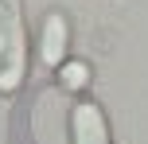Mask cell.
<instances>
[{
	"mask_svg": "<svg viewBox=\"0 0 148 144\" xmlns=\"http://www.w3.org/2000/svg\"><path fill=\"white\" fill-rule=\"evenodd\" d=\"M59 82H62V90H70V93L86 90L90 86V66L86 62H62L59 66Z\"/></svg>",
	"mask_w": 148,
	"mask_h": 144,
	"instance_id": "cell-4",
	"label": "cell"
},
{
	"mask_svg": "<svg viewBox=\"0 0 148 144\" xmlns=\"http://www.w3.org/2000/svg\"><path fill=\"white\" fill-rule=\"evenodd\" d=\"M27 74V31L23 4L0 0V93H16Z\"/></svg>",
	"mask_w": 148,
	"mask_h": 144,
	"instance_id": "cell-1",
	"label": "cell"
},
{
	"mask_svg": "<svg viewBox=\"0 0 148 144\" xmlns=\"http://www.w3.org/2000/svg\"><path fill=\"white\" fill-rule=\"evenodd\" d=\"M66 43H70L66 16L51 12L43 20V31H39V59H43V66H62L66 62Z\"/></svg>",
	"mask_w": 148,
	"mask_h": 144,
	"instance_id": "cell-3",
	"label": "cell"
},
{
	"mask_svg": "<svg viewBox=\"0 0 148 144\" xmlns=\"http://www.w3.org/2000/svg\"><path fill=\"white\" fill-rule=\"evenodd\" d=\"M70 136H74V144H109V125H105L101 105L78 101L70 109Z\"/></svg>",
	"mask_w": 148,
	"mask_h": 144,
	"instance_id": "cell-2",
	"label": "cell"
}]
</instances>
